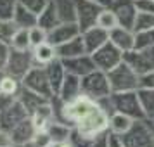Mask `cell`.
I'll use <instances>...</instances> for the list:
<instances>
[{"label": "cell", "instance_id": "22", "mask_svg": "<svg viewBox=\"0 0 154 147\" xmlns=\"http://www.w3.org/2000/svg\"><path fill=\"white\" fill-rule=\"evenodd\" d=\"M57 50V57L59 59H68V57H75V56H82V54H88L87 49H85V42H83V36L78 35L76 38H73L69 42L63 43L56 47Z\"/></svg>", "mask_w": 154, "mask_h": 147}, {"label": "cell", "instance_id": "29", "mask_svg": "<svg viewBox=\"0 0 154 147\" xmlns=\"http://www.w3.org/2000/svg\"><path fill=\"white\" fill-rule=\"evenodd\" d=\"M21 87H23V83L19 80L9 76L5 73H0V92L2 93H9V95H16L17 97Z\"/></svg>", "mask_w": 154, "mask_h": 147}, {"label": "cell", "instance_id": "48", "mask_svg": "<svg viewBox=\"0 0 154 147\" xmlns=\"http://www.w3.org/2000/svg\"><path fill=\"white\" fill-rule=\"evenodd\" d=\"M146 54L149 56V59H151V63H152V66H154V47H151V49H146Z\"/></svg>", "mask_w": 154, "mask_h": 147}, {"label": "cell", "instance_id": "34", "mask_svg": "<svg viewBox=\"0 0 154 147\" xmlns=\"http://www.w3.org/2000/svg\"><path fill=\"white\" fill-rule=\"evenodd\" d=\"M29 42H31V49L33 47H38V45H42V43L49 42V31L47 29H43L42 26H33V28H29Z\"/></svg>", "mask_w": 154, "mask_h": 147}, {"label": "cell", "instance_id": "18", "mask_svg": "<svg viewBox=\"0 0 154 147\" xmlns=\"http://www.w3.org/2000/svg\"><path fill=\"white\" fill-rule=\"evenodd\" d=\"M45 71H47V76H49V81H50L54 95H59V90H61L63 81H64V78H66V68H64L63 61L59 57L54 59L52 63H49L45 66Z\"/></svg>", "mask_w": 154, "mask_h": 147}, {"label": "cell", "instance_id": "45", "mask_svg": "<svg viewBox=\"0 0 154 147\" xmlns=\"http://www.w3.org/2000/svg\"><path fill=\"white\" fill-rule=\"evenodd\" d=\"M107 139H109V147H125V144H123L121 137L114 135V133L107 132Z\"/></svg>", "mask_w": 154, "mask_h": 147}, {"label": "cell", "instance_id": "8", "mask_svg": "<svg viewBox=\"0 0 154 147\" xmlns=\"http://www.w3.org/2000/svg\"><path fill=\"white\" fill-rule=\"evenodd\" d=\"M21 83H23V87H26L29 90L40 93L43 97H47V99L54 97V92H52V87H50L45 66H33L26 73V76L21 80Z\"/></svg>", "mask_w": 154, "mask_h": 147}, {"label": "cell", "instance_id": "35", "mask_svg": "<svg viewBox=\"0 0 154 147\" xmlns=\"http://www.w3.org/2000/svg\"><path fill=\"white\" fill-rule=\"evenodd\" d=\"M17 7V0H0V21L12 19Z\"/></svg>", "mask_w": 154, "mask_h": 147}, {"label": "cell", "instance_id": "21", "mask_svg": "<svg viewBox=\"0 0 154 147\" xmlns=\"http://www.w3.org/2000/svg\"><path fill=\"white\" fill-rule=\"evenodd\" d=\"M31 118V121H33V125H35V128L40 132V130H47V126L56 119V116H54V107H52V102H45V104H42L38 109H35V112L29 116Z\"/></svg>", "mask_w": 154, "mask_h": 147}, {"label": "cell", "instance_id": "26", "mask_svg": "<svg viewBox=\"0 0 154 147\" xmlns=\"http://www.w3.org/2000/svg\"><path fill=\"white\" fill-rule=\"evenodd\" d=\"M71 132H73V126L66 125L63 121H57V119H54L47 126V133L50 135L52 142H69Z\"/></svg>", "mask_w": 154, "mask_h": 147}, {"label": "cell", "instance_id": "19", "mask_svg": "<svg viewBox=\"0 0 154 147\" xmlns=\"http://www.w3.org/2000/svg\"><path fill=\"white\" fill-rule=\"evenodd\" d=\"M17 100L24 106V109H26L28 114L31 116V114L35 112V109H38V107L42 104H45V102H49L50 99L43 97V95L36 93V92H33V90H29L26 87H21V90L17 93Z\"/></svg>", "mask_w": 154, "mask_h": 147}, {"label": "cell", "instance_id": "47", "mask_svg": "<svg viewBox=\"0 0 154 147\" xmlns=\"http://www.w3.org/2000/svg\"><path fill=\"white\" fill-rule=\"evenodd\" d=\"M94 2L100 4L102 7H111V4H112V0H94Z\"/></svg>", "mask_w": 154, "mask_h": 147}, {"label": "cell", "instance_id": "12", "mask_svg": "<svg viewBox=\"0 0 154 147\" xmlns=\"http://www.w3.org/2000/svg\"><path fill=\"white\" fill-rule=\"evenodd\" d=\"M111 9L114 11V14L118 17L119 26L133 29V24H135V19H137V14H139L135 0H112Z\"/></svg>", "mask_w": 154, "mask_h": 147}, {"label": "cell", "instance_id": "24", "mask_svg": "<svg viewBox=\"0 0 154 147\" xmlns=\"http://www.w3.org/2000/svg\"><path fill=\"white\" fill-rule=\"evenodd\" d=\"M12 21H14L19 28L29 29V28H33V26L38 24V14H35L33 11H29L28 7H24V5H21V4L17 2V7H16Z\"/></svg>", "mask_w": 154, "mask_h": 147}, {"label": "cell", "instance_id": "46", "mask_svg": "<svg viewBox=\"0 0 154 147\" xmlns=\"http://www.w3.org/2000/svg\"><path fill=\"white\" fill-rule=\"evenodd\" d=\"M49 147H71L69 142H52Z\"/></svg>", "mask_w": 154, "mask_h": 147}, {"label": "cell", "instance_id": "37", "mask_svg": "<svg viewBox=\"0 0 154 147\" xmlns=\"http://www.w3.org/2000/svg\"><path fill=\"white\" fill-rule=\"evenodd\" d=\"M21 5L24 7H28L29 11H33L35 14H40L43 9L47 7V4H49L50 0H17Z\"/></svg>", "mask_w": 154, "mask_h": 147}, {"label": "cell", "instance_id": "4", "mask_svg": "<svg viewBox=\"0 0 154 147\" xmlns=\"http://www.w3.org/2000/svg\"><path fill=\"white\" fill-rule=\"evenodd\" d=\"M111 104L114 112H123L126 116L137 119H146L142 104L139 99V90H130V92H114L111 93Z\"/></svg>", "mask_w": 154, "mask_h": 147}, {"label": "cell", "instance_id": "15", "mask_svg": "<svg viewBox=\"0 0 154 147\" xmlns=\"http://www.w3.org/2000/svg\"><path fill=\"white\" fill-rule=\"evenodd\" d=\"M82 36H83L85 49H87L88 54H94L95 50H99L102 45L109 42V31L102 29L100 26H92L87 31H83Z\"/></svg>", "mask_w": 154, "mask_h": 147}, {"label": "cell", "instance_id": "6", "mask_svg": "<svg viewBox=\"0 0 154 147\" xmlns=\"http://www.w3.org/2000/svg\"><path fill=\"white\" fill-rule=\"evenodd\" d=\"M102 5L94 0H73V11H75V21L82 29V33L92 26H97V17L102 11Z\"/></svg>", "mask_w": 154, "mask_h": 147}, {"label": "cell", "instance_id": "11", "mask_svg": "<svg viewBox=\"0 0 154 147\" xmlns=\"http://www.w3.org/2000/svg\"><path fill=\"white\" fill-rule=\"evenodd\" d=\"M28 116L29 114H28V111L24 109V106L16 99L9 107H5L4 111H0V128L11 133V130H12L16 125H19L23 119H26Z\"/></svg>", "mask_w": 154, "mask_h": 147}, {"label": "cell", "instance_id": "14", "mask_svg": "<svg viewBox=\"0 0 154 147\" xmlns=\"http://www.w3.org/2000/svg\"><path fill=\"white\" fill-rule=\"evenodd\" d=\"M109 42L116 45L123 54L135 49V31L125 26H116L109 31Z\"/></svg>", "mask_w": 154, "mask_h": 147}, {"label": "cell", "instance_id": "25", "mask_svg": "<svg viewBox=\"0 0 154 147\" xmlns=\"http://www.w3.org/2000/svg\"><path fill=\"white\" fill-rule=\"evenodd\" d=\"M33 52V61H35V66H47L49 63H52L54 59H57V50L54 45H50L49 42L42 43L38 47H33L31 49Z\"/></svg>", "mask_w": 154, "mask_h": 147}, {"label": "cell", "instance_id": "7", "mask_svg": "<svg viewBox=\"0 0 154 147\" xmlns=\"http://www.w3.org/2000/svg\"><path fill=\"white\" fill-rule=\"evenodd\" d=\"M33 66H35V61H33V52L31 50L11 49L9 61H7V66H5V71L4 73L21 81Z\"/></svg>", "mask_w": 154, "mask_h": 147}, {"label": "cell", "instance_id": "42", "mask_svg": "<svg viewBox=\"0 0 154 147\" xmlns=\"http://www.w3.org/2000/svg\"><path fill=\"white\" fill-rule=\"evenodd\" d=\"M16 99H17L16 95H9V93H2L0 92V111H4L5 107H9Z\"/></svg>", "mask_w": 154, "mask_h": 147}, {"label": "cell", "instance_id": "20", "mask_svg": "<svg viewBox=\"0 0 154 147\" xmlns=\"http://www.w3.org/2000/svg\"><path fill=\"white\" fill-rule=\"evenodd\" d=\"M61 21H63V19H61L59 7H57L56 2H52V0L47 4V7L38 14V26H42V28L47 29V31L54 29Z\"/></svg>", "mask_w": 154, "mask_h": 147}, {"label": "cell", "instance_id": "30", "mask_svg": "<svg viewBox=\"0 0 154 147\" xmlns=\"http://www.w3.org/2000/svg\"><path fill=\"white\" fill-rule=\"evenodd\" d=\"M17 29H19V26H17L12 19L0 21V42L11 45L12 38H14V35L17 33Z\"/></svg>", "mask_w": 154, "mask_h": 147}, {"label": "cell", "instance_id": "2", "mask_svg": "<svg viewBox=\"0 0 154 147\" xmlns=\"http://www.w3.org/2000/svg\"><path fill=\"white\" fill-rule=\"evenodd\" d=\"M112 93L107 73L102 69H94L88 75L82 76V95L88 97L94 102L109 97Z\"/></svg>", "mask_w": 154, "mask_h": 147}, {"label": "cell", "instance_id": "28", "mask_svg": "<svg viewBox=\"0 0 154 147\" xmlns=\"http://www.w3.org/2000/svg\"><path fill=\"white\" fill-rule=\"evenodd\" d=\"M97 26H100V28L106 29V31H111V29H114L116 26H119L118 17H116V14H114V11H112L111 7H104L100 11V14H99V17H97Z\"/></svg>", "mask_w": 154, "mask_h": 147}, {"label": "cell", "instance_id": "27", "mask_svg": "<svg viewBox=\"0 0 154 147\" xmlns=\"http://www.w3.org/2000/svg\"><path fill=\"white\" fill-rule=\"evenodd\" d=\"M139 99L146 119H154V88H139Z\"/></svg>", "mask_w": 154, "mask_h": 147}, {"label": "cell", "instance_id": "40", "mask_svg": "<svg viewBox=\"0 0 154 147\" xmlns=\"http://www.w3.org/2000/svg\"><path fill=\"white\" fill-rule=\"evenodd\" d=\"M139 88H154V69L147 71L144 75H140Z\"/></svg>", "mask_w": 154, "mask_h": 147}, {"label": "cell", "instance_id": "9", "mask_svg": "<svg viewBox=\"0 0 154 147\" xmlns=\"http://www.w3.org/2000/svg\"><path fill=\"white\" fill-rule=\"evenodd\" d=\"M123 52L112 45L111 42H107L106 45H102L99 50H95L92 57H94V63L97 66V69H102V71H111L112 68H116L119 63H123Z\"/></svg>", "mask_w": 154, "mask_h": 147}, {"label": "cell", "instance_id": "50", "mask_svg": "<svg viewBox=\"0 0 154 147\" xmlns=\"http://www.w3.org/2000/svg\"><path fill=\"white\" fill-rule=\"evenodd\" d=\"M9 147H16V145H9Z\"/></svg>", "mask_w": 154, "mask_h": 147}, {"label": "cell", "instance_id": "17", "mask_svg": "<svg viewBox=\"0 0 154 147\" xmlns=\"http://www.w3.org/2000/svg\"><path fill=\"white\" fill-rule=\"evenodd\" d=\"M80 95H82V78L76 76V75H71V73H66V78H64L63 87H61L57 97L64 102H71Z\"/></svg>", "mask_w": 154, "mask_h": 147}, {"label": "cell", "instance_id": "23", "mask_svg": "<svg viewBox=\"0 0 154 147\" xmlns=\"http://www.w3.org/2000/svg\"><path fill=\"white\" fill-rule=\"evenodd\" d=\"M133 123H135V119L123 114V112H112L109 116V132L118 135V137H123L133 126Z\"/></svg>", "mask_w": 154, "mask_h": 147}, {"label": "cell", "instance_id": "5", "mask_svg": "<svg viewBox=\"0 0 154 147\" xmlns=\"http://www.w3.org/2000/svg\"><path fill=\"white\" fill-rule=\"evenodd\" d=\"M121 140L125 147H154V123L149 119H137Z\"/></svg>", "mask_w": 154, "mask_h": 147}, {"label": "cell", "instance_id": "33", "mask_svg": "<svg viewBox=\"0 0 154 147\" xmlns=\"http://www.w3.org/2000/svg\"><path fill=\"white\" fill-rule=\"evenodd\" d=\"M151 28H154V14L139 12L137 19H135V24H133V31L139 33V31H146V29H151Z\"/></svg>", "mask_w": 154, "mask_h": 147}, {"label": "cell", "instance_id": "38", "mask_svg": "<svg viewBox=\"0 0 154 147\" xmlns=\"http://www.w3.org/2000/svg\"><path fill=\"white\" fill-rule=\"evenodd\" d=\"M31 144L35 147H49L50 144H52V139H50V135L47 133V130H40V132L35 133Z\"/></svg>", "mask_w": 154, "mask_h": 147}, {"label": "cell", "instance_id": "16", "mask_svg": "<svg viewBox=\"0 0 154 147\" xmlns=\"http://www.w3.org/2000/svg\"><path fill=\"white\" fill-rule=\"evenodd\" d=\"M38 132L33 125V121L31 118H26L23 119L19 125H16L12 130H11V137H12V142H14V145H24V144H29L33 137H35V133Z\"/></svg>", "mask_w": 154, "mask_h": 147}, {"label": "cell", "instance_id": "36", "mask_svg": "<svg viewBox=\"0 0 154 147\" xmlns=\"http://www.w3.org/2000/svg\"><path fill=\"white\" fill-rule=\"evenodd\" d=\"M94 139L90 137H85L83 133H80L78 130L73 128V132H71V137H69V144L71 147H90Z\"/></svg>", "mask_w": 154, "mask_h": 147}, {"label": "cell", "instance_id": "41", "mask_svg": "<svg viewBox=\"0 0 154 147\" xmlns=\"http://www.w3.org/2000/svg\"><path fill=\"white\" fill-rule=\"evenodd\" d=\"M135 5H137L139 12L154 14V0H135Z\"/></svg>", "mask_w": 154, "mask_h": 147}, {"label": "cell", "instance_id": "49", "mask_svg": "<svg viewBox=\"0 0 154 147\" xmlns=\"http://www.w3.org/2000/svg\"><path fill=\"white\" fill-rule=\"evenodd\" d=\"M16 147H35V145H33V144L29 142V144H24V145H16Z\"/></svg>", "mask_w": 154, "mask_h": 147}, {"label": "cell", "instance_id": "3", "mask_svg": "<svg viewBox=\"0 0 154 147\" xmlns=\"http://www.w3.org/2000/svg\"><path fill=\"white\" fill-rule=\"evenodd\" d=\"M109 85H111L112 93L114 92H130V90H139V80L140 75L133 69L128 63H119L116 68L107 71Z\"/></svg>", "mask_w": 154, "mask_h": 147}, {"label": "cell", "instance_id": "32", "mask_svg": "<svg viewBox=\"0 0 154 147\" xmlns=\"http://www.w3.org/2000/svg\"><path fill=\"white\" fill-rule=\"evenodd\" d=\"M11 49L16 50H31V42H29V31L19 28L11 42Z\"/></svg>", "mask_w": 154, "mask_h": 147}, {"label": "cell", "instance_id": "1", "mask_svg": "<svg viewBox=\"0 0 154 147\" xmlns=\"http://www.w3.org/2000/svg\"><path fill=\"white\" fill-rule=\"evenodd\" d=\"M109 112L106 111L102 106L95 102L94 107L85 114L82 119H78L76 125L73 126L75 130H78L80 133H83L85 137L95 139L99 135H102L109 130Z\"/></svg>", "mask_w": 154, "mask_h": 147}, {"label": "cell", "instance_id": "31", "mask_svg": "<svg viewBox=\"0 0 154 147\" xmlns=\"http://www.w3.org/2000/svg\"><path fill=\"white\" fill-rule=\"evenodd\" d=\"M151 47H154V28L135 33V49L146 50L151 49Z\"/></svg>", "mask_w": 154, "mask_h": 147}, {"label": "cell", "instance_id": "44", "mask_svg": "<svg viewBox=\"0 0 154 147\" xmlns=\"http://www.w3.org/2000/svg\"><path fill=\"white\" fill-rule=\"evenodd\" d=\"M9 145H14L12 137H11L9 132H5V130L0 128V147H9Z\"/></svg>", "mask_w": 154, "mask_h": 147}, {"label": "cell", "instance_id": "39", "mask_svg": "<svg viewBox=\"0 0 154 147\" xmlns=\"http://www.w3.org/2000/svg\"><path fill=\"white\" fill-rule=\"evenodd\" d=\"M9 54H11V45L0 42V73L5 71V66H7V61H9Z\"/></svg>", "mask_w": 154, "mask_h": 147}, {"label": "cell", "instance_id": "10", "mask_svg": "<svg viewBox=\"0 0 154 147\" xmlns=\"http://www.w3.org/2000/svg\"><path fill=\"white\" fill-rule=\"evenodd\" d=\"M78 35H82V29L76 21H61L56 28L49 31V43L54 47H59V45L76 38Z\"/></svg>", "mask_w": 154, "mask_h": 147}, {"label": "cell", "instance_id": "13", "mask_svg": "<svg viewBox=\"0 0 154 147\" xmlns=\"http://www.w3.org/2000/svg\"><path fill=\"white\" fill-rule=\"evenodd\" d=\"M66 68V73L76 75V76H85L90 71L97 69V66L94 63L92 54H82V56H75V57H68V59H61Z\"/></svg>", "mask_w": 154, "mask_h": 147}, {"label": "cell", "instance_id": "43", "mask_svg": "<svg viewBox=\"0 0 154 147\" xmlns=\"http://www.w3.org/2000/svg\"><path fill=\"white\" fill-rule=\"evenodd\" d=\"M107 132H109V130H107ZM107 132L102 133V135H99V137H95L90 147H109V139H107Z\"/></svg>", "mask_w": 154, "mask_h": 147}]
</instances>
